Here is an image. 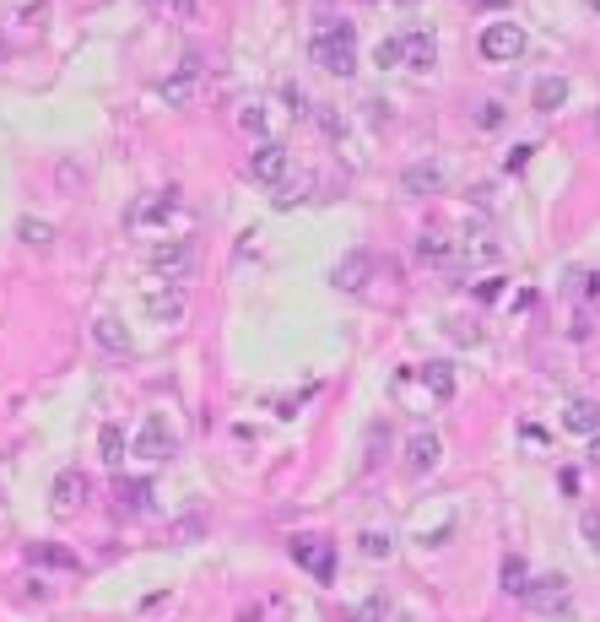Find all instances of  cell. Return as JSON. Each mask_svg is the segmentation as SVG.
<instances>
[{
  "instance_id": "1",
  "label": "cell",
  "mask_w": 600,
  "mask_h": 622,
  "mask_svg": "<svg viewBox=\"0 0 600 622\" xmlns=\"http://www.w3.org/2000/svg\"><path fill=\"white\" fill-rule=\"evenodd\" d=\"M309 60L319 65V71H330V76H352L357 71V28L352 22H319V33H314V44H309Z\"/></svg>"
},
{
  "instance_id": "2",
  "label": "cell",
  "mask_w": 600,
  "mask_h": 622,
  "mask_svg": "<svg viewBox=\"0 0 600 622\" xmlns=\"http://www.w3.org/2000/svg\"><path fill=\"white\" fill-rule=\"evenodd\" d=\"M287 552H292V563L309 568L319 585H330V579H336V547H330V541H319V536H292Z\"/></svg>"
},
{
  "instance_id": "3",
  "label": "cell",
  "mask_w": 600,
  "mask_h": 622,
  "mask_svg": "<svg viewBox=\"0 0 600 622\" xmlns=\"http://www.w3.org/2000/svg\"><path fill=\"white\" fill-rule=\"evenodd\" d=\"M287 168H292V152L276 147V141H260V147L249 152V179L265 184V190H282V184H287Z\"/></svg>"
},
{
  "instance_id": "4",
  "label": "cell",
  "mask_w": 600,
  "mask_h": 622,
  "mask_svg": "<svg viewBox=\"0 0 600 622\" xmlns=\"http://www.w3.org/2000/svg\"><path fill=\"white\" fill-rule=\"evenodd\" d=\"M525 28H519V22H487L482 28V55L487 60H498V65H509V60H519L525 55Z\"/></svg>"
},
{
  "instance_id": "5",
  "label": "cell",
  "mask_w": 600,
  "mask_h": 622,
  "mask_svg": "<svg viewBox=\"0 0 600 622\" xmlns=\"http://www.w3.org/2000/svg\"><path fill=\"white\" fill-rule=\"evenodd\" d=\"M525 606H530V612H541V617H568V612H573L568 579H563V574H552V579H530Z\"/></svg>"
},
{
  "instance_id": "6",
  "label": "cell",
  "mask_w": 600,
  "mask_h": 622,
  "mask_svg": "<svg viewBox=\"0 0 600 622\" xmlns=\"http://www.w3.org/2000/svg\"><path fill=\"white\" fill-rule=\"evenodd\" d=\"M146 266H152L157 276H184L195 266V244H190V238H163V244H152Z\"/></svg>"
},
{
  "instance_id": "7",
  "label": "cell",
  "mask_w": 600,
  "mask_h": 622,
  "mask_svg": "<svg viewBox=\"0 0 600 622\" xmlns=\"http://www.w3.org/2000/svg\"><path fill=\"white\" fill-rule=\"evenodd\" d=\"M49 498H55V514L82 509L87 498H92V476H87V471H76V466H65V471L55 476V487H49Z\"/></svg>"
},
{
  "instance_id": "8",
  "label": "cell",
  "mask_w": 600,
  "mask_h": 622,
  "mask_svg": "<svg viewBox=\"0 0 600 622\" xmlns=\"http://www.w3.org/2000/svg\"><path fill=\"white\" fill-rule=\"evenodd\" d=\"M130 449H136L141 460H168L173 449H179V439H173V428L152 412V417L141 422V433H136V444H130Z\"/></svg>"
},
{
  "instance_id": "9",
  "label": "cell",
  "mask_w": 600,
  "mask_h": 622,
  "mask_svg": "<svg viewBox=\"0 0 600 622\" xmlns=\"http://www.w3.org/2000/svg\"><path fill=\"white\" fill-rule=\"evenodd\" d=\"M438 460H444V439H438L433 428H417V433L406 439V466H411V476L438 471Z\"/></svg>"
},
{
  "instance_id": "10",
  "label": "cell",
  "mask_w": 600,
  "mask_h": 622,
  "mask_svg": "<svg viewBox=\"0 0 600 622\" xmlns=\"http://www.w3.org/2000/svg\"><path fill=\"white\" fill-rule=\"evenodd\" d=\"M503 255V244L492 233H465V238H455V266H492V260Z\"/></svg>"
},
{
  "instance_id": "11",
  "label": "cell",
  "mask_w": 600,
  "mask_h": 622,
  "mask_svg": "<svg viewBox=\"0 0 600 622\" xmlns=\"http://www.w3.org/2000/svg\"><path fill=\"white\" fill-rule=\"evenodd\" d=\"M195 87H200V60H184L179 71L163 82V103H173V109H190V103H195Z\"/></svg>"
},
{
  "instance_id": "12",
  "label": "cell",
  "mask_w": 600,
  "mask_h": 622,
  "mask_svg": "<svg viewBox=\"0 0 600 622\" xmlns=\"http://www.w3.org/2000/svg\"><path fill=\"white\" fill-rule=\"evenodd\" d=\"M368 276H373V260L357 249V255H346V260H336V271H330V282L341 287V293H363L368 287Z\"/></svg>"
},
{
  "instance_id": "13",
  "label": "cell",
  "mask_w": 600,
  "mask_h": 622,
  "mask_svg": "<svg viewBox=\"0 0 600 622\" xmlns=\"http://www.w3.org/2000/svg\"><path fill=\"white\" fill-rule=\"evenodd\" d=\"M400 38H406V65H411V71H433V65H438V38L428 28H411Z\"/></svg>"
},
{
  "instance_id": "14",
  "label": "cell",
  "mask_w": 600,
  "mask_h": 622,
  "mask_svg": "<svg viewBox=\"0 0 600 622\" xmlns=\"http://www.w3.org/2000/svg\"><path fill=\"white\" fill-rule=\"evenodd\" d=\"M400 190L406 195H438L444 190V168L438 163H411L406 174H400Z\"/></svg>"
},
{
  "instance_id": "15",
  "label": "cell",
  "mask_w": 600,
  "mask_h": 622,
  "mask_svg": "<svg viewBox=\"0 0 600 622\" xmlns=\"http://www.w3.org/2000/svg\"><path fill=\"white\" fill-rule=\"evenodd\" d=\"M563 428H568V433H584V439H595V433H600V401H568Z\"/></svg>"
},
{
  "instance_id": "16",
  "label": "cell",
  "mask_w": 600,
  "mask_h": 622,
  "mask_svg": "<svg viewBox=\"0 0 600 622\" xmlns=\"http://www.w3.org/2000/svg\"><path fill=\"white\" fill-rule=\"evenodd\" d=\"M173 211V190H163V195H141L136 206H130V228H152V222H163Z\"/></svg>"
},
{
  "instance_id": "17",
  "label": "cell",
  "mask_w": 600,
  "mask_h": 622,
  "mask_svg": "<svg viewBox=\"0 0 600 622\" xmlns=\"http://www.w3.org/2000/svg\"><path fill=\"white\" fill-rule=\"evenodd\" d=\"M114 509L152 514V487H146V482H114Z\"/></svg>"
},
{
  "instance_id": "18",
  "label": "cell",
  "mask_w": 600,
  "mask_h": 622,
  "mask_svg": "<svg viewBox=\"0 0 600 622\" xmlns=\"http://www.w3.org/2000/svg\"><path fill=\"white\" fill-rule=\"evenodd\" d=\"M530 103H536V114L563 109V103H568V82H563V76H541L536 92H530Z\"/></svg>"
},
{
  "instance_id": "19",
  "label": "cell",
  "mask_w": 600,
  "mask_h": 622,
  "mask_svg": "<svg viewBox=\"0 0 600 622\" xmlns=\"http://www.w3.org/2000/svg\"><path fill=\"white\" fill-rule=\"evenodd\" d=\"M422 385H428L438 401H449V395H455V368H449L444 357H433V363H422Z\"/></svg>"
},
{
  "instance_id": "20",
  "label": "cell",
  "mask_w": 600,
  "mask_h": 622,
  "mask_svg": "<svg viewBox=\"0 0 600 622\" xmlns=\"http://www.w3.org/2000/svg\"><path fill=\"white\" fill-rule=\"evenodd\" d=\"M417 260H428V266L455 260V238H449V233H422V238H417Z\"/></svg>"
},
{
  "instance_id": "21",
  "label": "cell",
  "mask_w": 600,
  "mask_h": 622,
  "mask_svg": "<svg viewBox=\"0 0 600 622\" xmlns=\"http://www.w3.org/2000/svg\"><path fill=\"white\" fill-rule=\"evenodd\" d=\"M498 579H503V590H509V595H519V601H525V595H530V568H525V558H514V552H509V558H503Z\"/></svg>"
},
{
  "instance_id": "22",
  "label": "cell",
  "mask_w": 600,
  "mask_h": 622,
  "mask_svg": "<svg viewBox=\"0 0 600 622\" xmlns=\"http://www.w3.org/2000/svg\"><path fill=\"white\" fill-rule=\"evenodd\" d=\"M146 314L163 320V325H179L184 320V298L179 293H152V298H146Z\"/></svg>"
},
{
  "instance_id": "23",
  "label": "cell",
  "mask_w": 600,
  "mask_h": 622,
  "mask_svg": "<svg viewBox=\"0 0 600 622\" xmlns=\"http://www.w3.org/2000/svg\"><path fill=\"white\" fill-rule=\"evenodd\" d=\"M92 336H98V347H103V352H130L125 325H114V320H92Z\"/></svg>"
},
{
  "instance_id": "24",
  "label": "cell",
  "mask_w": 600,
  "mask_h": 622,
  "mask_svg": "<svg viewBox=\"0 0 600 622\" xmlns=\"http://www.w3.org/2000/svg\"><path fill=\"white\" fill-rule=\"evenodd\" d=\"M98 449H103V460H109V466L119 471V460L130 455V444H125V433L114 428V422H103V433H98Z\"/></svg>"
},
{
  "instance_id": "25",
  "label": "cell",
  "mask_w": 600,
  "mask_h": 622,
  "mask_svg": "<svg viewBox=\"0 0 600 622\" xmlns=\"http://www.w3.org/2000/svg\"><path fill=\"white\" fill-rule=\"evenodd\" d=\"M17 238H22V244H33V249H49V244H55V228H49V222H38V217H22L17 222Z\"/></svg>"
},
{
  "instance_id": "26",
  "label": "cell",
  "mask_w": 600,
  "mask_h": 622,
  "mask_svg": "<svg viewBox=\"0 0 600 622\" xmlns=\"http://www.w3.org/2000/svg\"><path fill=\"white\" fill-rule=\"evenodd\" d=\"M33 563H49V568H76V552H65V547H55V541H38V547L28 552Z\"/></svg>"
},
{
  "instance_id": "27",
  "label": "cell",
  "mask_w": 600,
  "mask_h": 622,
  "mask_svg": "<svg viewBox=\"0 0 600 622\" xmlns=\"http://www.w3.org/2000/svg\"><path fill=\"white\" fill-rule=\"evenodd\" d=\"M406 60V38H379V49H373V65H400Z\"/></svg>"
},
{
  "instance_id": "28",
  "label": "cell",
  "mask_w": 600,
  "mask_h": 622,
  "mask_svg": "<svg viewBox=\"0 0 600 622\" xmlns=\"http://www.w3.org/2000/svg\"><path fill=\"white\" fill-rule=\"evenodd\" d=\"M357 541H363V558H390V552H395V541H390V531H363V536H357Z\"/></svg>"
},
{
  "instance_id": "29",
  "label": "cell",
  "mask_w": 600,
  "mask_h": 622,
  "mask_svg": "<svg viewBox=\"0 0 600 622\" xmlns=\"http://www.w3.org/2000/svg\"><path fill=\"white\" fill-rule=\"evenodd\" d=\"M282 103H287V114H292V119L309 114V92H303L298 82H282Z\"/></svg>"
},
{
  "instance_id": "30",
  "label": "cell",
  "mask_w": 600,
  "mask_h": 622,
  "mask_svg": "<svg viewBox=\"0 0 600 622\" xmlns=\"http://www.w3.org/2000/svg\"><path fill=\"white\" fill-rule=\"evenodd\" d=\"M238 125H244L249 136H265V103H244V109H238Z\"/></svg>"
},
{
  "instance_id": "31",
  "label": "cell",
  "mask_w": 600,
  "mask_h": 622,
  "mask_svg": "<svg viewBox=\"0 0 600 622\" xmlns=\"http://www.w3.org/2000/svg\"><path fill=\"white\" fill-rule=\"evenodd\" d=\"M476 125H482V130H498V125H503V103H498V98H482V103H476Z\"/></svg>"
},
{
  "instance_id": "32",
  "label": "cell",
  "mask_w": 600,
  "mask_h": 622,
  "mask_svg": "<svg viewBox=\"0 0 600 622\" xmlns=\"http://www.w3.org/2000/svg\"><path fill=\"white\" fill-rule=\"evenodd\" d=\"M384 617H390V606H384L379 595H368V601H363V606H357V612H352V622H384Z\"/></svg>"
},
{
  "instance_id": "33",
  "label": "cell",
  "mask_w": 600,
  "mask_h": 622,
  "mask_svg": "<svg viewBox=\"0 0 600 622\" xmlns=\"http://www.w3.org/2000/svg\"><path fill=\"white\" fill-rule=\"evenodd\" d=\"M584 536H590V547H600V514H584Z\"/></svg>"
},
{
  "instance_id": "34",
  "label": "cell",
  "mask_w": 600,
  "mask_h": 622,
  "mask_svg": "<svg viewBox=\"0 0 600 622\" xmlns=\"http://www.w3.org/2000/svg\"><path fill=\"white\" fill-rule=\"evenodd\" d=\"M200 531H206V525H200V520H184V525H179V531H173V536H179V541H190V536H200Z\"/></svg>"
},
{
  "instance_id": "35",
  "label": "cell",
  "mask_w": 600,
  "mask_h": 622,
  "mask_svg": "<svg viewBox=\"0 0 600 622\" xmlns=\"http://www.w3.org/2000/svg\"><path fill=\"white\" fill-rule=\"evenodd\" d=\"M157 6H163V11H179V17H184V11H195V0H157Z\"/></svg>"
},
{
  "instance_id": "36",
  "label": "cell",
  "mask_w": 600,
  "mask_h": 622,
  "mask_svg": "<svg viewBox=\"0 0 600 622\" xmlns=\"http://www.w3.org/2000/svg\"><path fill=\"white\" fill-rule=\"evenodd\" d=\"M476 6H482V11H503L509 0H476Z\"/></svg>"
},
{
  "instance_id": "37",
  "label": "cell",
  "mask_w": 600,
  "mask_h": 622,
  "mask_svg": "<svg viewBox=\"0 0 600 622\" xmlns=\"http://www.w3.org/2000/svg\"><path fill=\"white\" fill-rule=\"evenodd\" d=\"M590 460H595V466H600V433H595V439H590Z\"/></svg>"
},
{
  "instance_id": "38",
  "label": "cell",
  "mask_w": 600,
  "mask_h": 622,
  "mask_svg": "<svg viewBox=\"0 0 600 622\" xmlns=\"http://www.w3.org/2000/svg\"><path fill=\"white\" fill-rule=\"evenodd\" d=\"M590 298H600V271L590 276Z\"/></svg>"
},
{
  "instance_id": "39",
  "label": "cell",
  "mask_w": 600,
  "mask_h": 622,
  "mask_svg": "<svg viewBox=\"0 0 600 622\" xmlns=\"http://www.w3.org/2000/svg\"><path fill=\"white\" fill-rule=\"evenodd\" d=\"M595 17H600V0H595Z\"/></svg>"
}]
</instances>
